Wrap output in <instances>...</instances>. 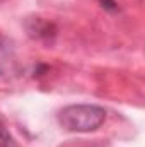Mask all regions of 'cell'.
Masks as SVG:
<instances>
[{"instance_id": "cell-1", "label": "cell", "mask_w": 145, "mask_h": 147, "mask_svg": "<svg viewBox=\"0 0 145 147\" xmlns=\"http://www.w3.org/2000/svg\"><path fill=\"white\" fill-rule=\"evenodd\" d=\"M106 118H108V111L99 105H91V103L63 106L56 115L58 125L63 130L73 134L96 132L97 128L103 127Z\"/></svg>"}, {"instance_id": "cell-2", "label": "cell", "mask_w": 145, "mask_h": 147, "mask_svg": "<svg viewBox=\"0 0 145 147\" xmlns=\"http://www.w3.org/2000/svg\"><path fill=\"white\" fill-rule=\"evenodd\" d=\"M28 34L39 41H51L56 36V26L50 21H44L41 17H33L26 22Z\"/></svg>"}, {"instance_id": "cell-3", "label": "cell", "mask_w": 145, "mask_h": 147, "mask_svg": "<svg viewBox=\"0 0 145 147\" xmlns=\"http://www.w3.org/2000/svg\"><path fill=\"white\" fill-rule=\"evenodd\" d=\"M17 70L15 60V48L12 39L0 36V77L14 74Z\"/></svg>"}, {"instance_id": "cell-4", "label": "cell", "mask_w": 145, "mask_h": 147, "mask_svg": "<svg viewBox=\"0 0 145 147\" xmlns=\"http://www.w3.org/2000/svg\"><path fill=\"white\" fill-rule=\"evenodd\" d=\"M0 147H19L2 118H0Z\"/></svg>"}, {"instance_id": "cell-5", "label": "cell", "mask_w": 145, "mask_h": 147, "mask_svg": "<svg viewBox=\"0 0 145 147\" xmlns=\"http://www.w3.org/2000/svg\"><path fill=\"white\" fill-rule=\"evenodd\" d=\"M99 2V5L104 9V10H108V12H118L119 10V5H118V2L116 0H97Z\"/></svg>"}]
</instances>
